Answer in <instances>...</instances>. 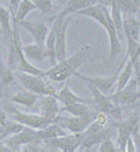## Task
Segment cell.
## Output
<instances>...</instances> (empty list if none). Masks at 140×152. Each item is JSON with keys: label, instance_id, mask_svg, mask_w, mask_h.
Returning a JSON list of instances; mask_svg holds the SVG:
<instances>
[{"label": "cell", "instance_id": "cell-16", "mask_svg": "<svg viewBox=\"0 0 140 152\" xmlns=\"http://www.w3.org/2000/svg\"><path fill=\"white\" fill-rule=\"evenodd\" d=\"M66 20V17L62 16L61 14L57 16V18L55 20L54 24L52 26L51 31L47 33L46 37V41H45V48H46V53H47V57L49 58V62L52 63V65L56 64V60H55V52H54V44H55V37H56V32H57V29L59 26L62 24V22Z\"/></svg>", "mask_w": 140, "mask_h": 152}, {"label": "cell", "instance_id": "cell-10", "mask_svg": "<svg viewBox=\"0 0 140 152\" xmlns=\"http://www.w3.org/2000/svg\"><path fill=\"white\" fill-rule=\"evenodd\" d=\"M86 85L93 95V103L97 105L98 110L101 113L105 114H115V112L117 111L116 105L109 99L108 96L106 94L101 93L97 87H94L93 85L87 84V83H86Z\"/></svg>", "mask_w": 140, "mask_h": 152}, {"label": "cell", "instance_id": "cell-21", "mask_svg": "<svg viewBox=\"0 0 140 152\" xmlns=\"http://www.w3.org/2000/svg\"><path fill=\"white\" fill-rule=\"evenodd\" d=\"M55 97L57 99V101H60L61 103H63V105H68L70 103H75V102H79V103H93V99H83L80 96L76 95L75 93H72V91L70 89V87L68 85H66L60 91H56Z\"/></svg>", "mask_w": 140, "mask_h": 152}, {"label": "cell", "instance_id": "cell-29", "mask_svg": "<svg viewBox=\"0 0 140 152\" xmlns=\"http://www.w3.org/2000/svg\"><path fill=\"white\" fill-rule=\"evenodd\" d=\"M0 29L1 33L4 32L9 40L12 39L13 30L10 29V24H9V10L1 6H0Z\"/></svg>", "mask_w": 140, "mask_h": 152}, {"label": "cell", "instance_id": "cell-15", "mask_svg": "<svg viewBox=\"0 0 140 152\" xmlns=\"http://www.w3.org/2000/svg\"><path fill=\"white\" fill-rule=\"evenodd\" d=\"M105 29L108 32L109 41H110V58H111V61H115L116 56L121 52V44H119V39H118V34H117L115 24L113 22L109 13L107 14V17H106Z\"/></svg>", "mask_w": 140, "mask_h": 152}, {"label": "cell", "instance_id": "cell-34", "mask_svg": "<svg viewBox=\"0 0 140 152\" xmlns=\"http://www.w3.org/2000/svg\"><path fill=\"white\" fill-rule=\"evenodd\" d=\"M125 151L127 152H137L138 150L136 149V145L133 143V138L132 136H130L126 140V143H125Z\"/></svg>", "mask_w": 140, "mask_h": 152}, {"label": "cell", "instance_id": "cell-22", "mask_svg": "<svg viewBox=\"0 0 140 152\" xmlns=\"http://www.w3.org/2000/svg\"><path fill=\"white\" fill-rule=\"evenodd\" d=\"M37 135H38L39 140L44 141V140L64 136V135H67V133H66L64 128H62L59 124L52 122L51 125H48V126L41 128V129H37Z\"/></svg>", "mask_w": 140, "mask_h": 152}, {"label": "cell", "instance_id": "cell-6", "mask_svg": "<svg viewBox=\"0 0 140 152\" xmlns=\"http://www.w3.org/2000/svg\"><path fill=\"white\" fill-rule=\"evenodd\" d=\"M109 99L115 105H129L138 102L140 99L139 94V80L136 79L131 83L129 81L122 91H115V94L108 96Z\"/></svg>", "mask_w": 140, "mask_h": 152}, {"label": "cell", "instance_id": "cell-30", "mask_svg": "<svg viewBox=\"0 0 140 152\" xmlns=\"http://www.w3.org/2000/svg\"><path fill=\"white\" fill-rule=\"evenodd\" d=\"M61 111H67L72 115H85L90 112L88 107L85 103H79V102H75V103H70L68 105H64L61 107Z\"/></svg>", "mask_w": 140, "mask_h": 152}, {"label": "cell", "instance_id": "cell-1", "mask_svg": "<svg viewBox=\"0 0 140 152\" xmlns=\"http://www.w3.org/2000/svg\"><path fill=\"white\" fill-rule=\"evenodd\" d=\"M13 23H14V29H13L12 39L9 40L10 46H9V54H8L7 62L8 69L12 70L13 72H15V71L16 72H24V73H30V75L46 78L44 71H41L40 69L32 65L30 61H28L25 58L23 50H22V44L20 40L17 23H15L14 21H13Z\"/></svg>", "mask_w": 140, "mask_h": 152}, {"label": "cell", "instance_id": "cell-39", "mask_svg": "<svg viewBox=\"0 0 140 152\" xmlns=\"http://www.w3.org/2000/svg\"><path fill=\"white\" fill-rule=\"evenodd\" d=\"M56 1H57V4H60V5L64 6V5L67 4V1H68V0H56Z\"/></svg>", "mask_w": 140, "mask_h": 152}, {"label": "cell", "instance_id": "cell-33", "mask_svg": "<svg viewBox=\"0 0 140 152\" xmlns=\"http://www.w3.org/2000/svg\"><path fill=\"white\" fill-rule=\"evenodd\" d=\"M41 140H36L33 142H30L28 144L24 145L23 151L25 152H36V151H44V149H41V144H40Z\"/></svg>", "mask_w": 140, "mask_h": 152}, {"label": "cell", "instance_id": "cell-13", "mask_svg": "<svg viewBox=\"0 0 140 152\" xmlns=\"http://www.w3.org/2000/svg\"><path fill=\"white\" fill-rule=\"evenodd\" d=\"M40 115L54 120L61 112V107L59 105V101L53 95H41L39 102Z\"/></svg>", "mask_w": 140, "mask_h": 152}, {"label": "cell", "instance_id": "cell-18", "mask_svg": "<svg viewBox=\"0 0 140 152\" xmlns=\"http://www.w3.org/2000/svg\"><path fill=\"white\" fill-rule=\"evenodd\" d=\"M122 29H123V33L126 39L139 41L140 24L139 21L134 16H127L125 20H123Z\"/></svg>", "mask_w": 140, "mask_h": 152}, {"label": "cell", "instance_id": "cell-38", "mask_svg": "<svg viewBox=\"0 0 140 152\" xmlns=\"http://www.w3.org/2000/svg\"><path fill=\"white\" fill-rule=\"evenodd\" d=\"M5 121H6V115L0 112V125H2Z\"/></svg>", "mask_w": 140, "mask_h": 152}, {"label": "cell", "instance_id": "cell-31", "mask_svg": "<svg viewBox=\"0 0 140 152\" xmlns=\"http://www.w3.org/2000/svg\"><path fill=\"white\" fill-rule=\"evenodd\" d=\"M36 9H39L43 14H46L52 8V0H31Z\"/></svg>", "mask_w": 140, "mask_h": 152}, {"label": "cell", "instance_id": "cell-25", "mask_svg": "<svg viewBox=\"0 0 140 152\" xmlns=\"http://www.w3.org/2000/svg\"><path fill=\"white\" fill-rule=\"evenodd\" d=\"M38 96L39 95L35 94V93H31V91H18L17 94H15L12 97V102L21 104V105H24V107H30L36 103V101L38 99Z\"/></svg>", "mask_w": 140, "mask_h": 152}, {"label": "cell", "instance_id": "cell-17", "mask_svg": "<svg viewBox=\"0 0 140 152\" xmlns=\"http://www.w3.org/2000/svg\"><path fill=\"white\" fill-rule=\"evenodd\" d=\"M108 13H109V10L107 9L106 6H102L100 4H98V5L88 6V7L84 8V9H82V10H78L76 14L91 17V18H93L94 21L100 23L102 26L105 28V25H106V17H107V14H108Z\"/></svg>", "mask_w": 140, "mask_h": 152}, {"label": "cell", "instance_id": "cell-37", "mask_svg": "<svg viewBox=\"0 0 140 152\" xmlns=\"http://www.w3.org/2000/svg\"><path fill=\"white\" fill-rule=\"evenodd\" d=\"M99 1V4L102 5V6H110V2H111V0H98Z\"/></svg>", "mask_w": 140, "mask_h": 152}, {"label": "cell", "instance_id": "cell-3", "mask_svg": "<svg viewBox=\"0 0 140 152\" xmlns=\"http://www.w3.org/2000/svg\"><path fill=\"white\" fill-rule=\"evenodd\" d=\"M16 79L21 83L27 91L35 93L37 95H56V89L53 85L47 84L46 78L43 77L35 76V75H30V73H24V72H16L15 71Z\"/></svg>", "mask_w": 140, "mask_h": 152}, {"label": "cell", "instance_id": "cell-11", "mask_svg": "<svg viewBox=\"0 0 140 152\" xmlns=\"http://www.w3.org/2000/svg\"><path fill=\"white\" fill-rule=\"evenodd\" d=\"M17 24H20L23 29H25L31 34L35 39V41H36V44H39V45L45 44L48 29H47L46 24L44 22H40V21H24L23 20Z\"/></svg>", "mask_w": 140, "mask_h": 152}, {"label": "cell", "instance_id": "cell-7", "mask_svg": "<svg viewBox=\"0 0 140 152\" xmlns=\"http://www.w3.org/2000/svg\"><path fill=\"white\" fill-rule=\"evenodd\" d=\"M36 140H39L37 135V129L31 128V127H24L21 132H18L17 134L10 135V137L6 141V145L9 148V150L12 152L21 151V146L25 145L30 142H33Z\"/></svg>", "mask_w": 140, "mask_h": 152}, {"label": "cell", "instance_id": "cell-9", "mask_svg": "<svg viewBox=\"0 0 140 152\" xmlns=\"http://www.w3.org/2000/svg\"><path fill=\"white\" fill-rule=\"evenodd\" d=\"M14 115V120L20 124H22L23 126L27 127H31L35 129H41L44 127H46L48 125H51L52 122H54V120L45 118L40 114H29V113H23L20 111H14L13 112Z\"/></svg>", "mask_w": 140, "mask_h": 152}, {"label": "cell", "instance_id": "cell-2", "mask_svg": "<svg viewBox=\"0 0 140 152\" xmlns=\"http://www.w3.org/2000/svg\"><path fill=\"white\" fill-rule=\"evenodd\" d=\"M88 52H90V46H83L77 53L54 64L48 71H46L45 72L46 78H49L51 80L57 81V83L67 80L71 75H74V72H76V70L82 64L85 63Z\"/></svg>", "mask_w": 140, "mask_h": 152}, {"label": "cell", "instance_id": "cell-8", "mask_svg": "<svg viewBox=\"0 0 140 152\" xmlns=\"http://www.w3.org/2000/svg\"><path fill=\"white\" fill-rule=\"evenodd\" d=\"M139 125V113L136 112L130 118L124 121L116 124L118 129V140H117V151H125V143L126 140L131 136L133 129Z\"/></svg>", "mask_w": 140, "mask_h": 152}, {"label": "cell", "instance_id": "cell-24", "mask_svg": "<svg viewBox=\"0 0 140 152\" xmlns=\"http://www.w3.org/2000/svg\"><path fill=\"white\" fill-rule=\"evenodd\" d=\"M132 72H133L132 62L130 61V58L127 57V60L125 62V65L123 66V69L121 70V72H119V75H118V78H117L116 91H122L125 86L127 85V83H129L130 79H131Z\"/></svg>", "mask_w": 140, "mask_h": 152}, {"label": "cell", "instance_id": "cell-40", "mask_svg": "<svg viewBox=\"0 0 140 152\" xmlns=\"http://www.w3.org/2000/svg\"><path fill=\"white\" fill-rule=\"evenodd\" d=\"M0 50H1V29H0Z\"/></svg>", "mask_w": 140, "mask_h": 152}, {"label": "cell", "instance_id": "cell-4", "mask_svg": "<svg viewBox=\"0 0 140 152\" xmlns=\"http://www.w3.org/2000/svg\"><path fill=\"white\" fill-rule=\"evenodd\" d=\"M95 114L90 111L85 115H74L71 118H64V117H56L54 122L59 124L64 129H69L71 133H83L84 130L94 121Z\"/></svg>", "mask_w": 140, "mask_h": 152}, {"label": "cell", "instance_id": "cell-20", "mask_svg": "<svg viewBox=\"0 0 140 152\" xmlns=\"http://www.w3.org/2000/svg\"><path fill=\"white\" fill-rule=\"evenodd\" d=\"M111 136V129L110 128H103L101 127L100 129H98L97 132H94L92 134L87 135V136L84 138V141L82 142L80 144V148H85V149H91L95 146L97 144L101 143L103 140L108 138V137Z\"/></svg>", "mask_w": 140, "mask_h": 152}, {"label": "cell", "instance_id": "cell-32", "mask_svg": "<svg viewBox=\"0 0 140 152\" xmlns=\"http://www.w3.org/2000/svg\"><path fill=\"white\" fill-rule=\"evenodd\" d=\"M99 151L100 152H116L117 149H116V146L114 145V143L111 142L110 137H108V138L103 140L101 142V145H100V148H99Z\"/></svg>", "mask_w": 140, "mask_h": 152}, {"label": "cell", "instance_id": "cell-19", "mask_svg": "<svg viewBox=\"0 0 140 152\" xmlns=\"http://www.w3.org/2000/svg\"><path fill=\"white\" fill-rule=\"evenodd\" d=\"M22 50L28 61L43 62L47 57L46 48L44 45L32 44V45L22 46Z\"/></svg>", "mask_w": 140, "mask_h": 152}, {"label": "cell", "instance_id": "cell-23", "mask_svg": "<svg viewBox=\"0 0 140 152\" xmlns=\"http://www.w3.org/2000/svg\"><path fill=\"white\" fill-rule=\"evenodd\" d=\"M95 1L97 0H68L67 4L64 5L63 10L61 12V15L66 17L69 14L77 13L78 10H82V9L88 7V6L94 5Z\"/></svg>", "mask_w": 140, "mask_h": 152}, {"label": "cell", "instance_id": "cell-36", "mask_svg": "<svg viewBox=\"0 0 140 152\" xmlns=\"http://www.w3.org/2000/svg\"><path fill=\"white\" fill-rule=\"evenodd\" d=\"M10 150H9V148H8L7 145L5 144L1 140H0V152H9Z\"/></svg>", "mask_w": 140, "mask_h": 152}, {"label": "cell", "instance_id": "cell-5", "mask_svg": "<svg viewBox=\"0 0 140 152\" xmlns=\"http://www.w3.org/2000/svg\"><path fill=\"white\" fill-rule=\"evenodd\" d=\"M126 60H127V56L123 60L122 64L119 65V68L117 69L116 72L110 77H106V78H100V77H87V76H84V75H80V73H78V72H74V75L76 76V78L80 79V80H83V81H85V83H87V84L93 85L94 87H97L101 93H103V94L107 95L108 93L111 91V89L114 88V86L116 85L118 75H119L121 70L123 69V66L125 65Z\"/></svg>", "mask_w": 140, "mask_h": 152}, {"label": "cell", "instance_id": "cell-35", "mask_svg": "<svg viewBox=\"0 0 140 152\" xmlns=\"http://www.w3.org/2000/svg\"><path fill=\"white\" fill-rule=\"evenodd\" d=\"M8 1L10 5V10L13 12V15H14V10H17V7H18L21 0H8Z\"/></svg>", "mask_w": 140, "mask_h": 152}, {"label": "cell", "instance_id": "cell-26", "mask_svg": "<svg viewBox=\"0 0 140 152\" xmlns=\"http://www.w3.org/2000/svg\"><path fill=\"white\" fill-rule=\"evenodd\" d=\"M24 128V126L22 124L17 121H6L4 122L2 125H0V140H5L7 136H10V135H14V134H17L18 132Z\"/></svg>", "mask_w": 140, "mask_h": 152}, {"label": "cell", "instance_id": "cell-14", "mask_svg": "<svg viewBox=\"0 0 140 152\" xmlns=\"http://www.w3.org/2000/svg\"><path fill=\"white\" fill-rule=\"evenodd\" d=\"M84 141V133H76L72 135H64L55 138V144L59 150L63 152H74L80 146Z\"/></svg>", "mask_w": 140, "mask_h": 152}, {"label": "cell", "instance_id": "cell-28", "mask_svg": "<svg viewBox=\"0 0 140 152\" xmlns=\"http://www.w3.org/2000/svg\"><path fill=\"white\" fill-rule=\"evenodd\" d=\"M35 9H36V6L33 5V2L31 0H21L20 5L17 7V10H16L15 16H13L14 17L13 21L15 23H20L27 17V15L29 13H31L32 10H35Z\"/></svg>", "mask_w": 140, "mask_h": 152}, {"label": "cell", "instance_id": "cell-12", "mask_svg": "<svg viewBox=\"0 0 140 152\" xmlns=\"http://www.w3.org/2000/svg\"><path fill=\"white\" fill-rule=\"evenodd\" d=\"M69 24V18H66L62 24L59 26L56 37H55L54 44V52H55V60L57 62H61L67 58V28Z\"/></svg>", "mask_w": 140, "mask_h": 152}, {"label": "cell", "instance_id": "cell-27", "mask_svg": "<svg viewBox=\"0 0 140 152\" xmlns=\"http://www.w3.org/2000/svg\"><path fill=\"white\" fill-rule=\"evenodd\" d=\"M121 14L133 16L139 10V0H116Z\"/></svg>", "mask_w": 140, "mask_h": 152}]
</instances>
